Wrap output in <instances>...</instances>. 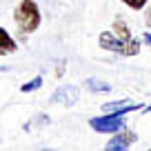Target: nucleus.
<instances>
[{"label": "nucleus", "instance_id": "obj_4", "mask_svg": "<svg viewBox=\"0 0 151 151\" xmlns=\"http://www.w3.org/2000/svg\"><path fill=\"white\" fill-rule=\"evenodd\" d=\"M78 98H80V91H78V87L65 85V87H58V89L53 91L51 102H53V104H62V107H73V104L78 102Z\"/></svg>", "mask_w": 151, "mask_h": 151}, {"label": "nucleus", "instance_id": "obj_13", "mask_svg": "<svg viewBox=\"0 0 151 151\" xmlns=\"http://www.w3.org/2000/svg\"><path fill=\"white\" fill-rule=\"evenodd\" d=\"M145 22H147V27H151V9H147V16H145Z\"/></svg>", "mask_w": 151, "mask_h": 151}, {"label": "nucleus", "instance_id": "obj_1", "mask_svg": "<svg viewBox=\"0 0 151 151\" xmlns=\"http://www.w3.org/2000/svg\"><path fill=\"white\" fill-rule=\"evenodd\" d=\"M14 20L18 24L20 33H33L40 27L42 16H40V9H38V5L33 0H20L14 11Z\"/></svg>", "mask_w": 151, "mask_h": 151}, {"label": "nucleus", "instance_id": "obj_7", "mask_svg": "<svg viewBox=\"0 0 151 151\" xmlns=\"http://www.w3.org/2000/svg\"><path fill=\"white\" fill-rule=\"evenodd\" d=\"M16 49H18V45H16V40L7 33V29L0 27V56H7V53H14Z\"/></svg>", "mask_w": 151, "mask_h": 151}, {"label": "nucleus", "instance_id": "obj_2", "mask_svg": "<svg viewBox=\"0 0 151 151\" xmlns=\"http://www.w3.org/2000/svg\"><path fill=\"white\" fill-rule=\"evenodd\" d=\"M98 45L104 49V51H113L118 56H136L140 51V40L131 38V40H124V38L116 36L111 31H102L98 36Z\"/></svg>", "mask_w": 151, "mask_h": 151}, {"label": "nucleus", "instance_id": "obj_12", "mask_svg": "<svg viewBox=\"0 0 151 151\" xmlns=\"http://www.w3.org/2000/svg\"><path fill=\"white\" fill-rule=\"evenodd\" d=\"M142 42H145L147 47L151 49V33H142Z\"/></svg>", "mask_w": 151, "mask_h": 151}, {"label": "nucleus", "instance_id": "obj_6", "mask_svg": "<svg viewBox=\"0 0 151 151\" xmlns=\"http://www.w3.org/2000/svg\"><path fill=\"white\" fill-rule=\"evenodd\" d=\"M142 104H136L131 100H113V102H107L100 107L102 113H131V111H140Z\"/></svg>", "mask_w": 151, "mask_h": 151}, {"label": "nucleus", "instance_id": "obj_11", "mask_svg": "<svg viewBox=\"0 0 151 151\" xmlns=\"http://www.w3.org/2000/svg\"><path fill=\"white\" fill-rule=\"evenodd\" d=\"M122 2L129 7V9L140 11V9H145V7H147V2H149V0H122Z\"/></svg>", "mask_w": 151, "mask_h": 151}, {"label": "nucleus", "instance_id": "obj_5", "mask_svg": "<svg viewBox=\"0 0 151 151\" xmlns=\"http://www.w3.org/2000/svg\"><path fill=\"white\" fill-rule=\"evenodd\" d=\"M133 142H136V133L124 127L122 131L113 133V138L107 142V151H124V149H129Z\"/></svg>", "mask_w": 151, "mask_h": 151}, {"label": "nucleus", "instance_id": "obj_8", "mask_svg": "<svg viewBox=\"0 0 151 151\" xmlns=\"http://www.w3.org/2000/svg\"><path fill=\"white\" fill-rule=\"evenodd\" d=\"M85 87L89 91H93V93H107V91H111V85L104 80H100V78H87Z\"/></svg>", "mask_w": 151, "mask_h": 151}, {"label": "nucleus", "instance_id": "obj_9", "mask_svg": "<svg viewBox=\"0 0 151 151\" xmlns=\"http://www.w3.org/2000/svg\"><path fill=\"white\" fill-rule=\"evenodd\" d=\"M113 33L116 36H120V38H124V40H131V31H129V24L124 22L122 18H116L113 20Z\"/></svg>", "mask_w": 151, "mask_h": 151}, {"label": "nucleus", "instance_id": "obj_10", "mask_svg": "<svg viewBox=\"0 0 151 151\" xmlns=\"http://www.w3.org/2000/svg\"><path fill=\"white\" fill-rule=\"evenodd\" d=\"M40 87H42V76H36V78H33V80L24 82V85L20 87V91H22V93H31V91L40 89Z\"/></svg>", "mask_w": 151, "mask_h": 151}, {"label": "nucleus", "instance_id": "obj_3", "mask_svg": "<svg viewBox=\"0 0 151 151\" xmlns=\"http://www.w3.org/2000/svg\"><path fill=\"white\" fill-rule=\"evenodd\" d=\"M89 127L98 133H118L127 127V113H102L89 120Z\"/></svg>", "mask_w": 151, "mask_h": 151}, {"label": "nucleus", "instance_id": "obj_14", "mask_svg": "<svg viewBox=\"0 0 151 151\" xmlns=\"http://www.w3.org/2000/svg\"><path fill=\"white\" fill-rule=\"evenodd\" d=\"M140 113H151V104H149V107H142V109H140Z\"/></svg>", "mask_w": 151, "mask_h": 151}]
</instances>
